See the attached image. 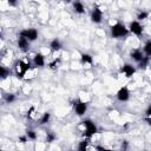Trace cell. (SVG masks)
Here are the masks:
<instances>
[{"label":"cell","mask_w":151,"mask_h":151,"mask_svg":"<svg viewBox=\"0 0 151 151\" xmlns=\"http://www.w3.org/2000/svg\"><path fill=\"white\" fill-rule=\"evenodd\" d=\"M29 42H31V41H29L28 39L24 38V37H21V35L18 37L17 45H18V47H19L20 51H22V52H27V51L29 50Z\"/></svg>","instance_id":"ba28073f"},{"label":"cell","mask_w":151,"mask_h":151,"mask_svg":"<svg viewBox=\"0 0 151 151\" xmlns=\"http://www.w3.org/2000/svg\"><path fill=\"white\" fill-rule=\"evenodd\" d=\"M81 126L84 127L83 129V136H84V138H87V139H90L92 136H94L98 131L96 124L90 119H86V120L81 122Z\"/></svg>","instance_id":"3957f363"},{"label":"cell","mask_w":151,"mask_h":151,"mask_svg":"<svg viewBox=\"0 0 151 151\" xmlns=\"http://www.w3.org/2000/svg\"><path fill=\"white\" fill-rule=\"evenodd\" d=\"M33 65L35 67H44L45 66V57L41 53H37L33 57Z\"/></svg>","instance_id":"8fae6325"},{"label":"cell","mask_w":151,"mask_h":151,"mask_svg":"<svg viewBox=\"0 0 151 151\" xmlns=\"http://www.w3.org/2000/svg\"><path fill=\"white\" fill-rule=\"evenodd\" d=\"M19 35L28 39L29 41H34L38 39V31L35 28H25V29L20 31Z\"/></svg>","instance_id":"277c9868"},{"label":"cell","mask_w":151,"mask_h":151,"mask_svg":"<svg viewBox=\"0 0 151 151\" xmlns=\"http://www.w3.org/2000/svg\"><path fill=\"white\" fill-rule=\"evenodd\" d=\"M60 63H61L60 58H55V59H53V60L48 64V68H50V70H57V68L60 66Z\"/></svg>","instance_id":"2e32d148"},{"label":"cell","mask_w":151,"mask_h":151,"mask_svg":"<svg viewBox=\"0 0 151 151\" xmlns=\"http://www.w3.org/2000/svg\"><path fill=\"white\" fill-rule=\"evenodd\" d=\"M145 120L147 122V124L151 126V105L146 109V111H145Z\"/></svg>","instance_id":"cb8c5ba5"},{"label":"cell","mask_w":151,"mask_h":151,"mask_svg":"<svg viewBox=\"0 0 151 151\" xmlns=\"http://www.w3.org/2000/svg\"><path fill=\"white\" fill-rule=\"evenodd\" d=\"M129 98H130V91H129V88L126 86L120 87L118 90V92H117V99L119 101H127Z\"/></svg>","instance_id":"9c48e42d"},{"label":"cell","mask_w":151,"mask_h":151,"mask_svg":"<svg viewBox=\"0 0 151 151\" xmlns=\"http://www.w3.org/2000/svg\"><path fill=\"white\" fill-rule=\"evenodd\" d=\"M80 61L83 65H92L93 63V58L88 54V53H83L80 55Z\"/></svg>","instance_id":"9a60e30c"},{"label":"cell","mask_w":151,"mask_h":151,"mask_svg":"<svg viewBox=\"0 0 151 151\" xmlns=\"http://www.w3.org/2000/svg\"><path fill=\"white\" fill-rule=\"evenodd\" d=\"M143 52H144L145 55H147V57L151 58V40H147V41L145 42L144 48H143Z\"/></svg>","instance_id":"e0dca14e"},{"label":"cell","mask_w":151,"mask_h":151,"mask_svg":"<svg viewBox=\"0 0 151 151\" xmlns=\"http://www.w3.org/2000/svg\"><path fill=\"white\" fill-rule=\"evenodd\" d=\"M120 72H122L126 78H131V77L134 74L136 68H134V66H132L131 64H125V65L122 66Z\"/></svg>","instance_id":"30bf717a"},{"label":"cell","mask_w":151,"mask_h":151,"mask_svg":"<svg viewBox=\"0 0 151 151\" xmlns=\"http://www.w3.org/2000/svg\"><path fill=\"white\" fill-rule=\"evenodd\" d=\"M0 76H1V79H6L9 76V70L5 66H0Z\"/></svg>","instance_id":"ffe728a7"},{"label":"cell","mask_w":151,"mask_h":151,"mask_svg":"<svg viewBox=\"0 0 151 151\" xmlns=\"http://www.w3.org/2000/svg\"><path fill=\"white\" fill-rule=\"evenodd\" d=\"M103 20V11L98 6H93L91 12V21L93 24H100Z\"/></svg>","instance_id":"8992f818"},{"label":"cell","mask_w":151,"mask_h":151,"mask_svg":"<svg viewBox=\"0 0 151 151\" xmlns=\"http://www.w3.org/2000/svg\"><path fill=\"white\" fill-rule=\"evenodd\" d=\"M17 0H7V4L9 5V6H17Z\"/></svg>","instance_id":"f1b7e54d"},{"label":"cell","mask_w":151,"mask_h":151,"mask_svg":"<svg viewBox=\"0 0 151 151\" xmlns=\"http://www.w3.org/2000/svg\"><path fill=\"white\" fill-rule=\"evenodd\" d=\"M87 147H88V140H87V138H85L84 140H81L78 144V150L79 151H85V150H87Z\"/></svg>","instance_id":"ac0fdd59"},{"label":"cell","mask_w":151,"mask_h":151,"mask_svg":"<svg viewBox=\"0 0 151 151\" xmlns=\"http://www.w3.org/2000/svg\"><path fill=\"white\" fill-rule=\"evenodd\" d=\"M34 111H35L34 106H31V107H29V110L27 111V117H28V118H31V117H32V114L34 113Z\"/></svg>","instance_id":"4316f807"},{"label":"cell","mask_w":151,"mask_h":151,"mask_svg":"<svg viewBox=\"0 0 151 151\" xmlns=\"http://www.w3.org/2000/svg\"><path fill=\"white\" fill-rule=\"evenodd\" d=\"M73 11H74L76 13H78V14H83V13L85 12V6H84V4H83L81 1H79V0L73 1Z\"/></svg>","instance_id":"7c38bea8"},{"label":"cell","mask_w":151,"mask_h":151,"mask_svg":"<svg viewBox=\"0 0 151 151\" xmlns=\"http://www.w3.org/2000/svg\"><path fill=\"white\" fill-rule=\"evenodd\" d=\"M73 109H74V112L78 116H84L85 112L87 111V104L85 101L80 100V99H77L73 103Z\"/></svg>","instance_id":"5b68a950"},{"label":"cell","mask_w":151,"mask_h":151,"mask_svg":"<svg viewBox=\"0 0 151 151\" xmlns=\"http://www.w3.org/2000/svg\"><path fill=\"white\" fill-rule=\"evenodd\" d=\"M110 32H111V37L112 38H114V39H122V38H125L129 34L130 31L126 28V26L124 24L116 22L114 25L111 26Z\"/></svg>","instance_id":"6da1fadb"},{"label":"cell","mask_w":151,"mask_h":151,"mask_svg":"<svg viewBox=\"0 0 151 151\" xmlns=\"http://www.w3.org/2000/svg\"><path fill=\"white\" fill-rule=\"evenodd\" d=\"M61 47H63V45H61V42H60L59 39H53L50 42V50L52 52H58V51L61 50Z\"/></svg>","instance_id":"4fadbf2b"},{"label":"cell","mask_w":151,"mask_h":151,"mask_svg":"<svg viewBox=\"0 0 151 151\" xmlns=\"http://www.w3.org/2000/svg\"><path fill=\"white\" fill-rule=\"evenodd\" d=\"M50 119H51V113L45 112V113H42V116H41V118H40V124H41V125H44V124L48 123V122H50Z\"/></svg>","instance_id":"44dd1931"},{"label":"cell","mask_w":151,"mask_h":151,"mask_svg":"<svg viewBox=\"0 0 151 151\" xmlns=\"http://www.w3.org/2000/svg\"><path fill=\"white\" fill-rule=\"evenodd\" d=\"M144 57H145V54H144V52H142L140 50H133V51L131 52V58H132L134 61H137V63H139Z\"/></svg>","instance_id":"5bb4252c"},{"label":"cell","mask_w":151,"mask_h":151,"mask_svg":"<svg viewBox=\"0 0 151 151\" xmlns=\"http://www.w3.org/2000/svg\"><path fill=\"white\" fill-rule=\"evenodd\" d=\"M60 1H63V2H65V4H70V2H72V0H60Z\"/></svg>","instance_id":"f546056e"},{"label":"cell","mask_w":151,"mask_h":151,"mask_svg":"<svg viewBox=\"0 0 151 151\" xmlns=\"http://www.w3.org/2000/svg\"><path fill=\"white\" fill-rule=\"evenodd\" d=\"M27 139H28V137H27L26 134H25V136H20V137H19V140H20L21 143H26V142H27Z\"/></svg>","instance_id":"83f0119b"},{"label":"cell","mask_w":151,"mask_h":151,"mask_svg":"<svg viewBox=\"0 0 151 151\" xmlns=\"http://www.w3.org/2000/svg\"><path fill=\"white\" fill-rule=\"evenodd\" d=\"M129 31L137 35V37H140L143 34V26L140 25V22L138 20H134V21H131L130 22V26H129Z\"/></svg>","instance_id":"52a82bcc"},{"label":"cell","mask_w":151,"mask_h":151,"mask_svg":"<svg viewBox=\"0 0 151 151\" xmlns=\"http://www.w3.org/2000/svg\"><path fill=\"white\" fill-rule=\"evenodd\" d=\"M149 60H150V57H147V55H145L139 63H138V66H139V68H146V66H147V64H149Z\"/></svg>","instance_id":"d6986e66"},{"label":"cell","mask_w":151,"mask_h":151,"mask_svg":"<svg viewBox=\"0 0 151 151\" xmlns=\"http://www.w3.org/2000/svg\"><path fill=\"white\" fill-rule=\"evenodd\" d=\"M5 101L7 103V104H12L13 101H15V99H17V97L13 94V93H7V94H5Z\"/></svg>","instance_id":"7402d4cb"},{"label":"cell","mask_w":151,"mask_h":151,"mask_svg":"<svg viewBox=\"0 0 151 151\" xmlns=\"http://www.w3.org/2000/svg\"><path fill=\"white\" fill-rule=\"evenodd\" d=\"M31 70V63L26 61V60H17L14 64V72L17 78L22 79L25 77V74L27 73V71Z\"/></svg>","instance_id":"7a4b0ae2"},{"label":"cell","mask_w":151,"mask_h":151,"mask_svg":"<svg viewBox=\"0 0 151 151\" xmlns=\"http://www.w3.org/2000/svg\"><path fill=\"white\" fill-rule=\"evenodd\" d=\"M147 17H149V12H146V11H140V12L137 14V20H138V21L145 20V19H147Z\"/></svg>","instance_id":"603a6c76"},{"label":"cell","mask_w":151,"mask_h":151,"mask_svg":"<svg viewBox=\"0 0 151 151\" xmlns=\"http://www.w3.org/2000/svg\"><path fill=\"white\" fill-rule=\"evenodd\" d=\"M54 139H55V136H54V133H52V132H47V136H46V142H48V143H52Z\"/></svg>","instance_id":"484cf974"},{"label":"cell","mask_w":151,"mask_h":151,"mask_svg":"<svg viewBox=\"0 0 151 151\" xmlns=\"http://www.w3.org/2000/svg\"><path fill=\"white\" fill-rule=\"evenodd\" d=\"M26 136H27L28 139H31V140H35V139H37V133H35L33 130H27V131H26Z\"/></svg>","instance_id":"d4e9b609"}]
</instances>
